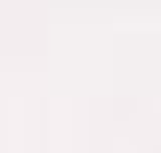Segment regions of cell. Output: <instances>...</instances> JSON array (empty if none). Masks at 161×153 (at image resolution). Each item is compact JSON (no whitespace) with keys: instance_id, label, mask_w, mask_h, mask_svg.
I'll list each match as a JSON object with an SVG mask.
<instances>
[]
</instances>
